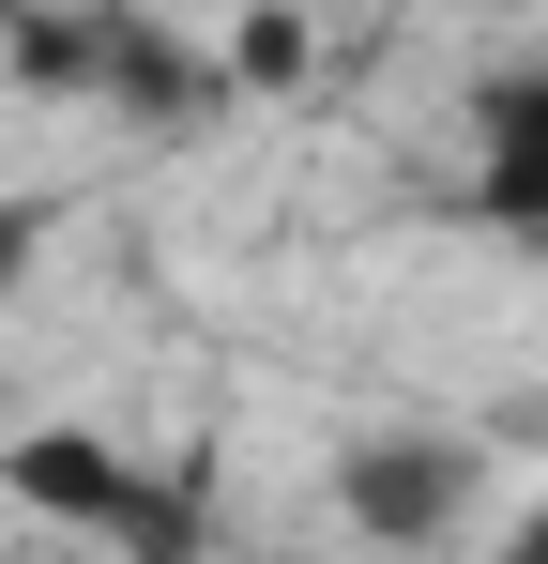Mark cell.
<instances>
[{"label": "cell", "mask_w": 548, "mask_h": 564, "mask_svg": "<svg viewBox=\"0 0 548 564\" xmlns=\"http://www.w3.org/2000/svg\"><path fill=\"white\" fill-rule=\"evenodd\" d=\"M518 564H548V519H534V534H518Z\"/></svg>", "instance_id": "6da1fadb"}]
</instances>
